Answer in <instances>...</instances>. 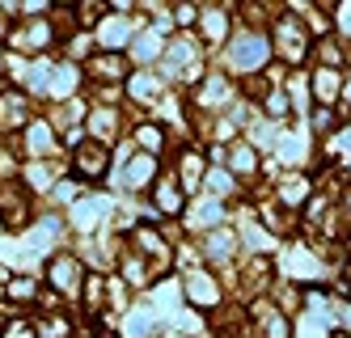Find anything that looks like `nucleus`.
Returning <instances> with one entry per match:
<instances>
[{"label": "nucleus", "instance_id": "nucleus-1", "mask_svg": "<svg viewBox=\"0 0 351 338\" xmlns=\"http://www.w3.org/2000/svg\"><path fill=\"white\" fill-rule=\"evenodd\" d=\"M85 263L77 254H68V250H56L51 258H47V288H51L60 300H81V288H85Z\"/></svg>", "mask_w": 351, "mask_h": 338}, {"label": "nucleus", "instance_id": "nucleus-2", "mask_svg": "<svg viewBox=\"0 0 351 338\" xmlns=\"http://www.w3.org/2000/svg\"><path fill=\"white\" fill-rule=\"evenodd\" d=\"M47 17H51V13H47ZM47 17H34V21H13V30H9V51H13V56H21V60H26V56H47V51H51L56 47V30H51V21H47Z\"/></svg>", "mask_w": 351, "mask_h": 338}, {"label": "nucleus", "instance_id": "nucleus-3", "mask_svg": "<svg viewBox=\"0 0 351 338\" xmlns=\"http://www.w3.org/2000/svg\"><path fill=\"white\" fill-rule=\"evenodd\" d=\"M13 152H21L26 161H51L60 152V140H56V127L47 123L43 114H34L26 127H21V140H13Z\"/></svg>", "mask_w": 351, "mask_h": 338}, {"label": "nucleus", "instance_id": "nucleus-4", "mask_svg": "<svg viewBox=\"0 0 351 338\" xmlns=\"http://www.w3.org/2000/svg\"><path fill=\"white\" fill-rule=\"evenodd\" d=\"M140 30H144L140 17H132V13H128V17H123V13H106L89 34H93V47H102V51H110V56H119V51L128 47Z\"/></svg>", "mask_w": 351, "mask_h": 338}, {"label": "nucleus", "instance_id": "nucleus-5", "mask_svg": "<svg viewBox=\"0 0 351 338\" xmlns=\"http://www.w3.org/2000/svg\"><path fill=\"white\" fill-rule=\"evenodd\" d=\"M153 182H157V157H148V152H136V148L123 152L119 186H128V191H144V186H153Z\"/></svg>", "mask_w": 351, "mask_h": 338}, {"label": "nucleus", "instance_id": "nucleus-6", "mask_svg": "<svg viewBox=\"0 0 351 338\" xmlns=\"http://www.w3.org/2000/svg\"><path fill=\"white\" fill-rule=\"evenodd\" d=\"M271 56V43L263 34H237V43L229 47V64L233 72H258V64Z\"/></svg>", "mask_w": 351, "mask_h": 338}, {"label": "nucleus", "instance_id": "nucleus-7", "mask_svg": "<svg viewBox=\"0 0 351 338\" xmlns=\"http://www.w3.org/2000/svg\"><path fill=\"white\" fill-rule=\"evenodd\" d=\"M106 212H110V199H102V195H81L77 203L68 207V224L77 228V232H93L97 224L106 220Z\"/></svg>", "mask_w": 351, "mask_h": 338}, {"label": "nucleus", "instance_id": "nucleus-8", "mask_svg": "<svg viewBox=\"0 0 351 338\" xmlns=\"http://www.w3.org/2000/svg\"><path fill=\"white\" fill-rule=\"evenodd\" d=\"M30 119H34V106H30V97L21 89L0 93V132H21Z\"/></svg>", "mask_w": 351, "mask_h": 338}, {"label": "nucleus", "instance_id": "nucleus-9", "mask_svg": "<svg viewBox=\"0 0 351 338\" xmlns=\"http://www.w3.org/2000/svg\"><path fill=\"white\" fill-rule=\"evenodd\" d=\"M60 161H26L21 165V173H17V182L26 186L30 195H51V186L60 182Z\"/></svg>", "mask_w": 351, "mask_h": 338}, {"label": "nucleus", "instance_id": "nucleus-10", "mask_svg": "<svg viewBox=\"0 0 351 338\" xmlns=\"http://www.w3.org/2000/svg\"><path fill=\"white\" fill-rule=\"evenodd\" d=\"M182 292H186V300H191L195 309H216V304H220V283H216L208 271H186Z\"/></svg>", "mask_w": 351, "mask_h": 338}, {"label": "nucleus", "instance_id": "nucleus-11", "mask_svg": "<svg viewBox=\"0 0 351 338\" xmlns=\"http://www.w3.org/2000/svg\"><path fill=\"white\" fill-rule=\"evenodd\" d=\"M106 165H110V152L102 144H93V140H85L77 152H72V169H77L85 182H97L106 173Z\"/></svg>", "mask_w": 351, "mask_h": 338}, {"label": "nucleus", "instance_id": "nucleus-12", "mask_svg": "<svg viewBox=\"0 0 351 338\" xmlns=\"http://www.w3.org/2000/svg\"><path fill=\"white\" fill-rule=\"evenodd\" d=\"M114 132H119V110H114V106H93L89 119H85V136H89L93 144L106 148L110 140H119Z\"/></svg>", "mask_w": 351, "mask_h": 338}, {"label": "nucleus", "instance_id": "nucleus-13", "mask_svg": "<svg viewBox=\"0 0 351 338\" xmlns=\"http://www.w3.org/2000/svg\"><path fill=\"white\" fill-rule=\"evenodd\" d=\"M153 207H157L161 216H182V212H186L178 178H165V173H157V182H153Z\"/></svg>", "mask_w": 351, "mask_h": 338}, {"label": "nucleus", "instance_id": "nucleus-14", "mask_svg": "<svg viewBox=\"0 0 351 338\" xmlns=\"http://www.w3.org/2000/svg\"><path fill=\"white\" fill-rule=\"evenodd\" d=\"M81 85H85V68L72 64V60H64V64L51 68V89H47V93H51L56 101H68V93H77Z\"/></svg>", "mask_w": 351, "mask_h": 338}, {"label": "nucleus", "instance_id": "nucleus-15", "mask_svg": "<svg viewBox=\"0 0 351 338\" xmlns=\"http://www.w3.org/2000/svg\"><path fill=\"white\" fill-rule=\"evenodd\" d=\"M85 81H106V85L128 81V60H123V56H110V51H102V56H93V60H89Z\"/></svg>", "mask_w": 351, "mask_h": 338}, {"label": "nucleus", "instance_id": "nucleus-16", "mask_svg": "<svg viewBox=\"0 0 351 338\" xmlns=\"http://www.w3.org/2000/svg\"><path fill=\"white\" fill-rule=\"evenodd\" d=\"M161 93V76L148 72V68H136V76H128V97L140 101V106H148V101H157Z\"/></svg>", "mask_w": 351, "mask_h": 338}, {"label": "nucleus", "instance_id": "nucleus-17", "mask_svg": "<svg viewBox=\"0 0 351 338\" xmlns=\"http://www.w3.org/2000/svg\"><path fill=\"white\" fill-rule=\"evenodd\" d=\"M275 47L284 51V60L300 64V60H305V47H309V38L300 34V25H296V21H284V25H280V34H275Z\"/></svg>", "mask_w": 351, "mask_h": 338}, {"label": "nucleus", "instance_id": "nucleus-18", "mask_svg": "<svg viewBox=\"0 0 351 338\" xmlns=\"http://www.w3.org/2000/svg\"><path fill=\"white\" fill-rule=\"evenodd\" d=\"M182 216H186V224H191V228H212V224H220V220H224V207H220L216 199H195Z\"/></svg>", "mask_w": 351, "mask_h": 338}, {"label": "nucleus", "instance_id": "nucleus-19", "mask_svg": "<svg viewBox=\"0 0 351 338\" xmlns=\"http://www.w3.org/2000/svg\"><path fill=\"white\" fill-rule=\"evenodd\" d=\"M254 317H258V326H263V338H292V326H288V317L280 313V309H271L267 300H258Z\"/></svg>", "mask_w": 351, "mask_h": 338}, {"label": "nucleus", "instance_id": "nucleus-20", "mask_svg": "<svg viewBox=\"0 0 351 338\" xmlns=\"http://www.w3.org/2000/svg\"><path fill=\"white\" fill-rule=\"evenodd\" d=\"M313 89H317V101H322V106H339L343 72H339V68H317V76H313Z\"/></svg>", "mask_w": 351, "mask_h": 338}, {"label": "nucleus", "instance_id": "nucleus-21", "mask_svg": "<svg viewBox=\"0 0 351 338\" xmlns=\"http://www.w3.org/2000/svg\"><path fill=\"white\" fill-rule=\"evenodd\" d=\"M157 330V313L153 309H132L128 317H123V338H148Z\"/></svg>", "mask_w": 351, "mask_h": 338}, {"label": "nucleus", "instance_id": "nucleus-22", "mask_svg": "<svg viewBox=\"0 0 351 338\" xmlns=\"http://www.w3.org/2000/svg\"><path fill=\"white\" fill-rule=\"evenodd\" d=\"M199 106H208V110H216V106H224V101H229V81H224V76H208L204 85H199Z\"/></svg>", "mask_w": 351, "mask_h": 338}, {"label": "nucleus", "instance_id": "nucleus-23", "mask_svg": "<svg viewBox=\"0 0 351 338\" xmlns=\"http://www.w3.org/2000/svg\"><path fill=\"white\" fill-rule=\"evenodd\" d=\"M123 279L128 283H136V288H148V283H153V263H148V258H140V254H123Z\"/></svg>", "mask_w": 351, "mask_h": 338}, {"label": "nucleus", "instance_id": "nucleus-24", "mask_svg": "<svg viewBox=\"0 0 351 338\" xmlns=\"http://www.w3.org/2000/svg\"><path fill=\"white\" fill-rule=\"evenodd\" d=\"M30 326H34V338H72V322L60 313H38Z\"/></svg>", "mask_w": 351, "mask_h": 338}, {"label": "nucleus", "instance_id": "nucleus-25", "mask_svg": "<svg viewBox=\"0 0 351 338\" xmlns=\"http://www.w3.org/2000/svg\"><path fill=\"white\" fill-rule=\"evenodd\" d=\"M161 56V30H140L132 38V60L144 64V60H157Z\"/></svg>", "mask_w": 351, "mask_h": 338}, {"label": "nucleus", "instance_id": "nucleus-26", "mask_svg": "<svg viewBox=\"0 0 351 338\" xmlns=\"http://www.w3.org/2000/svg\"><path fill=\"white\" fill-rule=\"evenodd\" d=\"M229 165H233V173H254L258 169V152H254V144L250 140H237L233 148H229Z\"/></svg>", "mask_w": 351, "mask_h": 338}, {"label": "nucleus", "instance_id": "nucleus-27", "mask_svg": "<svg viewBox=\"0 0 351 338\" xmlns=\"http://www.w3.org/2000/svg\"><path fill=\"white\" fill-rule=\"evenodd\" d=\"M5 296H9L13 304L34 300V296H38V275H17V279H9V283H5Z\"/></svg>", "mask_w": 351, "mask_h": 338}, {"label": "nucleus", "instance_id": "nucleus-28", "mask_svg": "<svg viewBox=\"0 0 351 338\" xmlns=\"http://www.w3.org/2000/svg\"><path fill=\"white\" fill-rule=\"evenodd\" d=\"M224 30H229V17H224L220 9H208V13H199V34H204L208 43H220Z\"/></svg>", "mask_w": 351, "mask_h": 338}, {"label": "nucleus", "instance_id": "nucleus-29", "mask_svg": "<svg viewBox=\"0 0 351 338\" xmlns=\"http://www.w3.org/2000/svg\"><path fill=\"white\" fill-rule=\"evenodd\" d=\"M136 144H140V152H148V157H157L161 152V144H165V132L157 123H144V127H136Z\"/></svg>", "mask_w": 351, "mask_h": 338}, {"label": "nucleus", "instance_id": "nucleus-30", "mask_svg": "<svg viewBox=\"0 0 351 338\" xmlns=\"http://www.w3.org/2000/svg\"><path fill=\"white\" fill-rule=\"evenodd\" d=\"M305 195H309V178H305V173H292V178H284V186H280V199H284L288 207L305 203Z\"/></svg>", "mask_w": 351, "mask_h": 338}, {"label": "nucleus", "instance_id": "nucleus-31", "mask_svg": "<svg viewBox=\"0 0 351 338\" xmlns=\"http://www.w3.org/2000/svg\"><path fill=\"white\" fill-rule=\"evenodd\" d=\"M313 267H317L313 258L300 250V245H292V254H288V275H292V279H313V275H317Z\"/></svg>", "mask_w": 351, "mask_h": 338}, {"label": "nucleus", "instance_id": "nucleus-32", "mask_svg": "<svg viewBox=\"0 0 351 338\" xmlns=\"http://www.w3.org/2000/svg\"><path fill=\"white\" fill-rule=\"evenodd\" d=\"M199 178H204V157L186 148V152H182V182H186V186H195Z\"/></svg>", "mask_w": 351, "mask_h": 338}, {"label": "nucleus", "instance_id": "nucleus-33", "mask_svg": "<svg viewBox=\"0 0 351 338\" xmlns=\"http://www.w3.org/2000/svg\"><path fill=\"white\" fill-rule=\"evenodd\" d=\"M288 89H292V106H296V110H309V81H305V76H300V72H292Z\"/></svg>", "mask_w": 351, "mask_h": 338}, {"label": "nucleus", "instance_id": "nucleus-34", "mask_svg": "<svg viewBox=\"0 0 351 338\" xmlns=\"http://www.w3.org/2000/svg\"><path fill=\"white\" fill-rule=\"evenodd\" d=\"M233 245H237V241L229 237V232H212V237L204 241V254H208V258H224V254H229Z\"/></svg>", "mask_w": 351, "mask_h": 338}, {"label": "nucleus", "instance_id": "nucleus-35", "mask_svg": "<svg viewBox=\"0 0 351 338\" xmlns=\"http://www.w3.org/2000/svg\"><path fill=\"white\" fill-rule=\"evenodd\" d=\"M178 300H182V283L178 279H161L157 283V304L169 309V304H178Z\"/></svg>", "mask_w": 351, "mask_h": 338}, {"label": "nucleus", "instance_id": "nucleus-36", "mask_svg": "<svg viewBox=\"0 0 351 338\" xmlns=\"http://www.w3.org/2000/svg\"><path fill=\"white\" fill-rule=\"evenodd\" d=\"M208 186L220 191V195H229V191L237 186V178H233V173H224V169H212V173H208Z\"/></svg>", "mask_w": 351, "mask_h": 338}, {"label": "nucleus", "instance_id": "nucleus-37", "mask_svg": "<svg viewBox=\"0 0 351 338\" xmlns=\"http://www.w3.org/2000/svg\"><path fill=\"white\" fill-rule=\"evenodd\" d=\"M267 114H271V119H284V114H288V93H280V89L267 93Z\"/></svg>", "mask_w": 351, "mask_h": 338}, {"label": "nucleus", "instance_id": "nucleus-38", "mask_svg": "<svg viewBox=\"0 0 351 338\" xmlns=\"http://www.w3.org/2000/svg\"><path fill=\"white\" fill-rule=\"evenodd\" d=\"M0 338H34V326L30 322H9V330L0 334Z\"/></svg>", "mask_w": 351, "mask_h": 338}, {"label": "nucleus", "instance_id": "nucleus-39", "mask_svg": "<svg viewBox=\"0 0 351 338\" xmlns=\"http://www.w3.org/2000/svg\"><path fill=\"white\" fill-rule=\"evenodd\" d=\"M335 21H339V30H343V34H351V5H339Z\"/></svg>", "mask_w": 351, "mask_h": 338}, {"label": "nucleus", "instance_id": "nucleus-40", "mask_svg": "<svg viewBox=\"0 0 351 338\" xmlns=\"http://www.w3.org/2000/svg\"><path fill=\"white\" fill-rule=\"evenodd\" d=\"M173 17H178V21H182V25H186V21H195V17H199V13H195V9H191V5H182V9H178V13H173Z\"/></svg>", "mask_w": 351, "mask_h": 338}, {"label": "nucleus", "instance_id": "nucleus-41", "mask_svg": "<svg viewBox=\"0 0 351 338\" xmlns=\"http://www.w3.org/2000/svg\"><path fill=\"white\" fill-rule=\"evenodd\" d=\"M317 334H322V326H317V322H309V330H300L296 338H317Z\"/></svg>", "mask_w": 351, "mask_h": 338}, {"label": "nucleus", "instance_id": "nucleus-42", "mask_svg": "<svg viewBox=\"0 0 351 338\" xmlns=\"http://www.w3.org/2000/svg\"><path fill=\"white\" fill-rule=\"evenodd\" d=\"M5 60H9V56H5V51H0V85L9 81V76H5Z\"/></svg>", "mask_w": 351, "mask_h": 338}, {"label": "nucleus", "instance_id": "nucleus-43", "mask_svg": "<svg viewBox=\"0 0 351 338\" xmlns=\"http://www.w3.org/2000/svg\"><path fill=\"white\" fill-rule=\"evenodd\" d=\"M0 237H5V220H0Z\"/></svg>", "mask_w": 351, "mask_h": 338}, {"label": "nucleus", "instance_id": "nucleus-44", "mask_svg": "<svg viewBox=\"0 0 351 338\" xmlns=\"http://www.w3.org/2000/svg\"><path fill=\"white\" fill-rule=\"evenodd\" d=\"M165 338H178V334H165Z\"/></svg>", "mask_w": 351, "mask_h": 338}, {"label": "nucleus", "instance_id": "nucleus-45", "mask_svg": "<svg viewBox=\"0 0 351 338\" xmlns=\"http://www.w3.org/2000/svg\"><path fill=\"white\" fill-rule=\"evenodd\" d=\"M335 338H347V334H335Z\"/></svg>", "mask_w": 351, "mask_h": 338}]
</instances>
